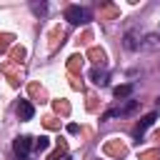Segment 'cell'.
Wrapping results in <instances>:
<instances>
[{
    "label": "cell",
    "mask_w": 160,
    "mask_h": 160,
    "mask_svg": "<svg viewBox=\"0 0 160 160\" xmlns=\"http://www.w3.org/2000/svg\"><path fill=\"white\" fill-rule=\"evenodd\" d=\"M65 20H68L70 25H85V22L90 20V12H88L85 8H80V5H70V8L65 10Z\"/></svg>",
    "instance_id": "obj_1"
},
{
    "label": "cell",
    "mask_w": 160,
    "mask_h": 160,
    "mask_svg": "<svg viewBox=\"0 0 160 160\" xmlns=\"http://www.w3.org/2000/svg\"><path fill=\"white\" fill-rule=\"evenodd\" d=\"M30 150H32V138H25V135L15 138V142H12V152H15L20 160H25V158L30 155Z\"/></svg>",
    "instance_id": "obj_2"
},
{
    "label": "cell",
    "mask_w": 160,
    "mask_h": 160,
    "mask_svg": "<svg viewBox=\"0 0 160 160\" xmlns=\"http://www.w3.org/2000/svg\"><path fill=\"white\" fill-rule=\"evenodd\" d=\"M15 112H18V118H20V120H32L35 108H32V102H30V100H20V102H18V108H15Z\"/></svg>",
    "instance_id": "obj_3"
},
{
    "label": "cell",
    "mask_w": 160,
    "mask_h": 160,
    "mask_svg": "<svg viewBox=\"0 0 160 160\" xmlns=\"http://www.w3.org/2000/svg\"><path fill=\"white\" fill-rule=\"evenodd\" d=\"M155 118H158L155 112H150V115H145V118H142V120H140V122H138V125L132 128V135H135V138H142V132H145V130H148V128H150V125L155 122Z\"/></svg>",
    "instance_id": "obj_4"
},
{
    "label": "cell",
    "mask_w": 160,
    "mask_h": 160,
    "mask_svg": "<svg viewBox=\"0 0 160 160\" xmlns=\"http://www.w3.org/2000/svg\"><path fill=\"white\" fill-rule=\"evenodd\" d=\"M105 152H108V155H115V158H122L128 150H125V145H122L120 140H112V142L105 145Z\"/></svg>",
    "instance_id": "obj_5"
},
{
    "label": "cell",
    "mask_w": 160,
    "mask_h": 160,
    "mask_svg": "<svg viewBox=\"0 0 160 160\" xmlns=\"http://www.w3.org/2000/svg\"><path fill=\"white\" fill-rule=\"evenodd\" d=\"M125 48H128V50H140V48H142V40H140V35L130 30V32L125 35Z\"/></svg>",
    "instance_id": "obj_6"
},
{
    "label": "cell",
    "mask_w": 160,
    "mask_h": 160,
    "mask_svg": "<svg viewBox=\"0 0 160 160\" xmlns=\"http://www.w3.org/2000/svg\"><path fill=\"white\" fill-rule=\"evenodd\" d=\"M90 80H92L95 85H108V72L100 70V68H92V70H90Z\"/></svg>",
    "instance_id": "obj_7"
},
{
    "label": "cell",
    "mask_w": 160,
    "mask_h": 160,
    "mask_svg": "<svg viewBox=\"0 0 160 160\" xmlns=\"http://www.w3.org/2000/svg\"><path fill=\"white\" fill-rule=\"evenodd\" d=\"M48 145H50V138H48V135H40L38 140H32V150H35V152H45Z\"/></svg>",
    "instance_id": "obj_8"
},
{
    "label": "cell",
    "mask_w": 160,
    "mask_h": 160,
    "mask_svg": "<svg viewBox=\"0 0 160 160\" xmlns=\"http://www.w3.org/2000/svg\"><path fill=\"white\" fill-rule=\"evenodd\" d=\"M88 55H90V60H92L95 65H102V62H105V50H100V48H90Z\"/></svg>",
    "instance_id": "obj_9"
},
{
    "label": "cell",
    "mask_w": 160,
    "mask_h": 160,
    "mask_svg": "<svg viewBox=\"0 0 160 160\" xmlns=\"http://www.w3.org/2000/svg\"><path fill=\"white\" fill-rule=\"evenodd\" d=\"M130 95H132V85H118V88H115V98H118V100L130 98Z\"/></svg>",
    "instance_id": "obj_10"
},
{
    "label": "cell",
    "mask_w": 160,
    "mask_h": 160,
    "mask_svg": "<svg viewBox=\"0 0 160 160\" xmlns=\"http://www.w3.org/2000/svg\"><path fill=\"white\" fill-rule=\"evenodd\" d=\"M12 40H15V35H10V32H0V52H5V50L12 45Z\"/></svg>",
    "instance_id": "obj_11"
},
{
    "label": "cell",
    "mask_w": 160,
    "mask_h": 160,
    "mask_svg": "<svg viewBox=\"0 0 160 160\" xmlns=\"http://www.w3.org/2000/svg\"><path fill=\"white\" fill-rule=\"evenodd\" d=\"M68 68H70V72H78L82 68V55H72L70 62H68Z\"/></svg>",
    "instance_id": "obj_12"
},
{
    "label": "cell",
    "mask_w": 160,
    "mask_h": 160,
    "mask_svg": "<svg viewBox=\"0 0 160 160\" xmlns=\"http://www.w3.org/2000/svg\"><path fill=\"white\" fill-rule=\"evenodd\" d=\"M52 108H55L58 112H62V115H68V112H70V105H68L65 100H55V102H52Z\"/></svg>",
    "instance_id": "obj_13"
},
{
    "label": "cell",
    "mask_w": 160,
    "mask_h": 160,
    "mask_svg": "<svg viewBox=\"0 0 160 160\" xmlns=\"http://www.w3.org/2000/svg\"><path fill=\"white\" fill-rule=\"evenodd\" d=\"M10 55H12V62H20V60H22V58H25V48H18V45H15V48H12V52H10Z\"/></svg>",
    "instance_id": "obj_14"
},
{
    "label": "cell",
    "mask_w": 160,
    "mask_h": 160,
    "mask_svg": "<svg viewBox=\"0 0 160 160\" xmlns=\"http://www.w3.org/2000/svg\"><path fill=\"white\" fill-rule=\"evenodd\" d=\"M140 160H160V150H148L140 155Z\"/></svg>",
    "instance_id": "obj_15"
},
{
    "label": "cell",
    "mask_w": 160,
    "mask_h": 160,
    "mask_svg": "<svg viewBox=\"0 0 160 160\" xmlns=\"http://www.w3.org/2000/svg\"><path fill=\"white\" fill-rule=\"evenodd\" d=\"M65 152H68V145H65V142H60V148H58V150L50 155V160H58V158H62Z\"/></svg>",
    "instance_id": "obj_16"
},
{
    "label": "cell",
    "mask_w": 160,
    "mask_h": 160,
    "mask_svg": "<svg viewBox=\"0 0 160 160\" xmlns=\"http://www.w3.org/2000/svg\"><path fill=\"white\" fill-rule=\"evenodd\" d=\"M30 8H32V12H35V15H45V10H48V5H45V2H40V5H38V2H32Z\"/></svg>",
    "instance_id": "obj_17"
},
{
    "label": "cell",
    "mask_w": 160,
    "mask_h": 160,
    "mask_svg": "<svg viewBox=\"0 0 160 160\" xmlns=\"http://www.w3.org/2000/svg\"><path fill=\"white\" fill-rule=\"evenodd\" d=\"M30 92H32L35 98H42V95H45V90H42V88L38 85V82H32V85H30Z\"/></svg>",
    "instance_id": "obj_18"
},
{
    "label": "cell",
    "mask_w": 160,
    "mask_h": 160,
    "mask_svg": "<svg viewBox=\"0 0 160 160\" xmlns=\"http://www.w3.org/2000/svg\"><path fill=\"white\" fill-rule=\"evenodd\" d=\"M45 128H58V120L55 118H45Z\"/></svg>",
    "instance_id": "obj_19"
},
{
    "label": "cell",
    "mask_w": 160,
    "mask_h": 160,
    "mask_svg": "<svg viewBox=\"0 0 160 160\" xmlns=\"http://www.w3.org/2000/svg\"><path fill=\"white\" fill-rule=\"evenodd\" d=\"M78 130H80V128H78L75 122H70V125H68V132H78Z\"/></svg>",
    "instance_id": "obj_20"
}]
</instances>
